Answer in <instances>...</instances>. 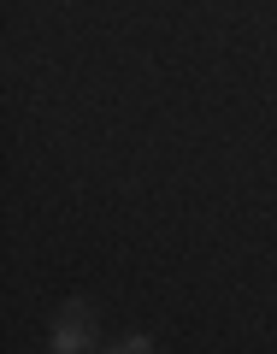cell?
Wrapping results in <instances>:
<instances>
[{"mask_svg": "<svg viewBox=\"0 0 277 354\" xmlns=\"http://www.w3.org/2000/svg\"><path fill=\"white\" fill-rule=\"evenodd\" d=\"M106 354H153V337L148 330H136V337H124V342H113Z\"/></svg>", "mask_w": 277, "mask_h": 354, "instance_id": "cell-2", "label": "cell"}, {"mask_svg": "<svg viewBox=\"0 0 277 354\" xmlns=\"http://www.w3.org/2000/svg\"><path fill=\"white\" fill-rule=\"evenodd\" d=\"M88 348H95V307H88L83 295H71V301L59 307V319H53L48 354H88Z\"/></svg>", "mask_w": 277, "mask_h": 354, "instance_id": "cell-1", "label": "cell"}]
</instances>
